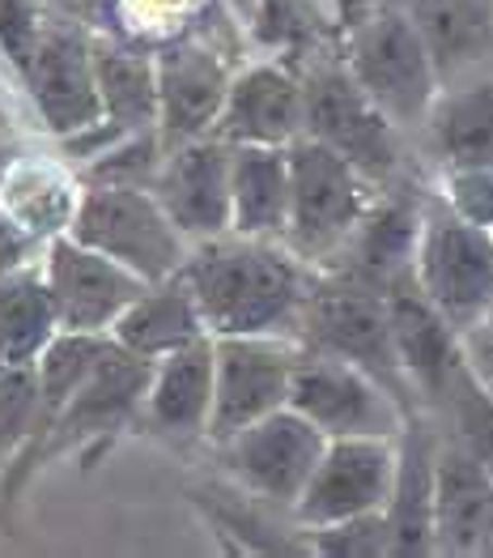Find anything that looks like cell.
Instances as JSON below:
<instances>
[{
	"label": "cell",
	"mask_w": 493,
	"mask_h": 558,
	"mask_svg": "<svg viewBox=\"0 0 493 558\" xmlns=\"http://www.w3.org/2000/svg\"><path fill=\"white\" fill-rule=\"evenodd\" d=\"M0 120H4V107H0ZM4 124H9V120H4Z\"/></svg>",
	"instance_id": "obj_40"
},
{
	"label": "cell",
	"mask_w": 493,
	"mask_h": 558,
	"mask_svg": "<svg viewBox=\"0 0 493 558\" xmlns=\"http://www.w3.org/2000/svg\"><path fill=\"white\" fill-rule=\"evenodd\" d=\"M39 422V367H0V473L13 465Z\"/></svg>",
	"instance_id": "obj_30"
},
{
	"label": "cell",
	"mask_w": 493,
	"mask_h": 558,
	"mask_svg": "<svg viewBox=\"0 0 493 558\" xmlns=\"http://www.w3.org/2000/svg\"><path fill=\"white\" fill-rule=\"evenodd\" d=\"M111 337H115L124 350H133L140 359H153V363H158V359L175 354V350L192 345V341H205V337H213V332L205 325V312H200L196 290L187 286V278H183V269H180L175 278L153 281L133 307L115 320Z\"/></svg>",
	"instance_id": "obj_25"
},
{
	"label": "cell",
	"mask_w": 493,
	"mask_h": 558,
	"mask_svg": "<svg viewBox=\"0 0 493 558\" xmlns=\"http://www.w3.org/2000/svg\"><path fill=\"white\" fill-rule=\"evenodd\" d=\"M213 354H218V384H213L209 444L218 448L243 426L289 405L303 341L298 337H213Z\"/></svg>",
	"instance_id": "obj_12"
},
{
	"label": "cell",
	"mask_w": 493,
	"mask_h": 558,
	"mask_svg": "<svg viewBox=\"0 0 493 558\" xmlns=\"http://www.w3.org/2000/svg\"><path fill=\"white\" fill-rule=\"evenodd\" d=\"M13 162H17V145H13L9 129H4V120H0V184H4V175H9Z\"/></svg>",
	"instance_id": "obj_38"
},
{
	"label": "cell",
	"mask_w": 493,
	"mask_h": 558,
	"mask_svg": "<svg viewBox=\"0 0 493 558\" xmlns=\"http://www.w3.org/2000/svg\"><path fill=\"white\" fill-rule=\"evenodd\" d=\"M234 227L251 239H285L289 231V145H234Z\"/></svg>",
	"instance_id": "obj_26"
},
{
	"label": "cell",
	"mask_w": 493,
	"mask_h": 558,
	"mask_svg": "<svg viewBox=\"0 0 493 558\" xmlns=\"http://www.w3.org/2000/svg\"><path fill=\"white\" fill-rule=\"evenodd\" d=\"M417 286L451 325L481 332L493 316V231L459 218L439 192L426 201V222L417 243Z\"/></svg>",
	"instance_id": "obj_7"
},
{
	"label": "cell",
	"mask_w": 493,
	"mask_h": 558,
	"mask_svg": "<svg viewBox=\"0 0 493 558\" xmlns=\"http://www.w3.org/2000/svg\"><path fill=\"white\" fill-rule=\"evenodd\" d=\"M149 375H153V359H140L133 350H124L115 337L102 350V359L94 363V372L82 379V388L69 397V405L60 410V418L51 422L44 444L35 448V457L17 469V477H9L0 486V508L13 504V495L39 473L44 461L51 457H77L90 469L128 426L140 422L145 410V392H149Z\"/></svg>",
	"instance_id": "obj_2"
},
{
	"label": "cell",
	"mask_w": 493,
	"mask_h": 558,
	"mask_svg": "<svg viewBox=\"0 0 493 558\" xmlns=\"http://www.w3.org/2000/svg\"><path fill=\"white\" fill-rule=\"evenodd\" d=\"M213 133L230 145H294L307 133L303 69L289 60H260L238 69Z\"/></svg>",
	"instance_id": "obj_18"
},
{
	"label": "cell",
	"mask_w": 493,
	"mask_h": 558,
	"mask_svg": "<svg viewBox=\"0 0 493 558\" xmlns=\"http://www.w3.org/2000/svg\"><path fill=\"white\" fill-rule=\"evenodd\" d=\"M251 31L264 47H276L285 56H311L319 44V22L307 0H256Z\"/></svg>",
	"instance_id": "obj_33"
},
{
	"label": "cell",
	"mask_w": 493,
	"mask_h": 558,
	"mask_svg": "<svg viewBox=\"0 0 493 558\" xmlns=\"http://www.w3.org/2000/svg\"><path fill=\"white\" fill-rule=\"evenodd\" d=\"M289 405L298 414H307L328 439H349V435L400 439V430L412 418V410L383 379L361 372L349 359L307 350V345H303V359L294 372Z\"/></svg>",
	"instance_id": "obj_10"
},
{
	"label": "cell",
	"mask_w": 493,
	"mask_h": 558,
	"mask_svg": "<svg viewBox=\"0 0 493 558\" xmlns=\"http://www.w3.org/2000/svg\"><path fill=\"white\" fill-rule=\"evenodd\" d=\"M417 17L443 86L493 69V0H400Z\"/></svg>",
	"instance_id": "obj_24"
},
{
	"label": "cell",
	"mask_w": 493,
	"mask_h": 558,
	"mask_svg": "<svg viewBox=\"0 0 493 558\" xmlns=\"http://www.w3.org/2000/svg\"><path fill=\"white\" fill-rule=\"evenodd\" d=\"M298 341L307 350H323V354L358 363L361 372L383 379L412 414H421V401L408 384L400 350H396L387 290H374L366 281L332 274V269H315V286L311 299H307Z\"/></svg>",
	"instance_id": "obj_4"
},
{
	"label": "cell",
	"mask_w": 493,
	"mask_h": 558,
	"mask_svg": "<svg viewBox=\"0 0 493 558\" xmlns=\"http://www.w3.org/2000/svg\"><path fill=\"white\" fill-rule=\"evenodd\" d=\"M481 332H493V316H490V325H485V328H481ZM468 337H472V332H468Z\"/></svg>",
	"instance_id": "obj_39"
},
{
	"label": "cell",
	"mask_w": 493,
	"mask_h": 558,
	"mask_svg": "<svg viewBox=\"0 0 493 558\" xmlns=\"http://www.w3.org/2000/svg\"><path fill=\"white\" fill-rule=\"evenodd\" d=\"M4 209L35 234L39 243L69 234L77 201H82V175L60 167L56 158H22L9 167L4 184H0Z\"/></svg>",
	"instance_id": "obj_29"
},
{
	"label": "cell",
	"mask_w": 493,
	"mask_h": 558,
	"mask_svg": "<svg viewBox=\"0 0 493 558\" xmlns=\"http://www.w3.org/2000/svg\"><path fill=\"white\" fill-rule=\"evenodd\" d=\"M60 332L64 328L44 265H26L0 278V367H39Z\"/></svg>",
	"instance_id": "obj_28"
},
{
	"label": "cell",
	"mask_w": 493,
	"mask_h": 558,
	"mask_svg": "<svg viewBox=\"0 0 493 558\" xmlns=\"http://www.w3.org/2000/svg\"><path fill=\"white\" fill-rule=\"evenodd\" d=\"M464 359H468L472 375L493 392V332H472V337H464Z\"/></svg>",
	"instance_id": "obj_37"
},
{
	"label": "cell",
	"mask_w": 493,
	"mask_h": 558,
	"mask_svg": "<svg viewBox=\"0 0 493 558\" xmlns=\"http://www.w3.org/2000/svg\"><path fill=\"white\" fill-rule=\"evenodd\" d=\"M307 82V137L349 158L370 184L387 187L404 171V129L366 94L345 56H311Z\"/></svg>",
	"instance_id": "obj_5"
},
{
	"label": "cell",
	"mask_w": 493,
	"mask_h": 558,
	"mask_svg": "<svg viewBox=\"0 0 493 558\" xmlns=\"http://www.w3.org/2000/svg\"><path fill=\"white\" fill-rule=\"evenodd\" d=\"M434 546L439 555H493V473L451 430L434 469Z\"/></svg>",
	"instance_id": "obj_21"
},
{
	"label": "cell",
	"mask_w": 493,
	"mask_h": 558,
	"mask_svg": "<svg viewBox=\"0 0 493 558\" xmlns=\"http://www.w3.org/2000/svg\"><path fill=\"white\" fill-rule=\"evenodd\" d=\"M307 533V550L328 558H379L392 555V529L383 512L349 515L336 524H319V529H303Z\"/></svg>",
	"instance_id": "obj_32"
},
{
	"label": "cell",
	"mask_w": 493,
	"mask_h": 558,
	"mask_svg": "<svg viewBox=\"0 0 493 558\" xmlns=\"http://www.w3.org/2000/svg\"><path fill=\"white\" fill-rule=\"evenodd\" d=\"M379 184H370L349 158L328 149L323 141L303 137L289 145V231L285 243L307 260L323 265L354 234L370 209Z\"/></svg>",
	"instance_id": "obj_8"
},
{
	"label": "cell",
	"mask_w": 493,
	"mask_h": 558,
	"mask_svg": "<svg viewBox=\"0 0 493 558\" xmlns=\"http://www.w3.org/2000/svg\"><path fill=\"white\" fill-rule=\"evenodd\" d=\"M73 239H82L94 252H107L111 260L128 265L145 281L175 278L192 252V243L171 222L153 187L136 184H86L73 214Z\"/></svg>",
	"instance_id": "obj_6"
},
{
	"label": "cell",
	"mask_w": 493,
	"mask_h": 558,
	"mask_svg": "<svg viewBox=\"0 0 493 558\" xmlns=\"http://www.w3.org/2000/svg\"><path fill=\"white\" fill-rule=\"evenodd\" d=\"M396 465H400V439H383V435L328 439L323 461L307 482L303 499L294 504V524L319 529L349 515L383 512L396 486Z\"/></svg>",
	"instance_id": "obj_13"
},
{
	"label": "cell",
	"mask_w": 493,
	"mask_h": 558,
	"mask_svg": "<svg viewBox=\"0 0 493 558\" xmlns=\"http://www.w3.org/2000/svg\"><path fill=\"white\" fill-rule=\"evenodd\" d=\"M421 145L439 171L493 167V69L439 90L421 124Z\"/></svg>",
	"instance_id": "obj_23"
},
{
	"label": "cell",
	"mask_w": 493,
	"mask_h": 558,
	"mask_svg": "<svg viewBox=\"0 0 493 558\" xmlns=\"http://www.w3.org/2000/svg\"><path fill=\"white\" fill-rule=\"evenodd\" d=\"M434 192L459 218L493 231V167H447Z\"/></svg>",
	"instance_id": "obj_34"
},
{
	"label": "cell",
	"mask_w": 493,
	"mask_h": 558,
	"mask_svg": "<svg viewBox=\"0 0 493 558\" xmlns=\"http://www.w3.org/2000/svg\"><path fill=\"white\" fill-rule=\"evenodd\" d=\"M323 448H328V435L294 405L272 410L269 418L251 422L238 435H230L225 444H218L234 486L247 499L285 508L289 515L323 461Z\"/></svg>",
	"instance_id": "obj_9"
},
{
	"label": "cell",
	"mask_w": 493,
	"mask_h": 558,
	"mask_svg": "<svg viewBox=\"0 0 493 558\" xmlns=\"http://www.w3.org/2000/svg\"><path fill=\"white\" fill-rule=\"evenodd\" d=\"M102 111L120 133L158 129V51L120 35H94Z\"/></svg>",
	"instance_id": "obj_27"
},
{
	"label": "cell",
	"mask_w": 493,
	"mask_h": 558,
	"mask_svg": "<svg viewBox=\"0 0 493 558\" xmlns=\"http://www.w3.org/2000/svg\"><path fill=\"white\" fill-rule=\"evenodd\" d=\"M439 439L426 414H412L400 430V465L396 486L387 499V529H392V555L421 558L439 555L434 546V469H439Z\"/></svg>",
	"instance_id": "obj_22"
},
{
	"label": "cell",
	"mask_w": 493,
	"mask_h": 558,
	"mask_svg": "<svg viewBox=\"0 0 493 558\" xmlns=\"http://www.w3.org/2000/svg\"><path fill=\"white\" fill-rule=\"evenodd\" d=\"M213 384H218V354L213 337L192 341L175 354L158 359L149 375L140 426L175 448H187L196 439H209L213 418Z\"/></svg>",
	"instance_id": "obj_20"
},
{
	"label": "cell",
	"mask_w": 493,
	"mask_h": 558,
	"mask_svg": "<svg viewBox=\"0 0 493 558\" xmlns=\"http://www.w3.org/2000/svg\"><path fill=\"white\" fill-rule=\"evenodd\" d=\"M426 201H430V192L421 196L417 187L400 184V180L379 187L370 209L361 214V222L354 227V234L319 269L358 278L366 286H374V290H392L396 281L412 278L421 222H426Z\"/></svg>",
	"instance_id": "obj_16"
},
{
	"label": "cell",
	"mask_w": 493,
	"mask_h": 558,
	"mask_svg": "<svg viewBox=\"0 0 493 558\" xmlns=\"http://www.w3.org/2000/svg\"><path fill=\"white\" fill-rule=\"evenodd\" d=\"M183 278L196 290L213 337H298L315 265H307L285 239L225 231L192 243Z\"/></svg>",
	"instance_id": "obj_1"
},
{
	"label": "cell",
	"mask_w": 493,
	"mask_h": 558,
	"mask_svg": "<svg viewBox=\"0 0 493 558\" xmlns=\"http://www.w3.org/2000/svg\"><path fill=\"white\" fill-rule=\"evenodd\" d=\"M47 17L44 0H0V44L9 51L13 69L22 73L30 60V47L39 39V26Z\"/></svg>",
	"instance_id": "obj_35"
},
{
	"label": "cell",
	"mask_w": 493,
	"mask_h": 558,
	"mask_svg": "<svg viewBox=\"0 0 493 558\" xmlns=\"http://www.w3.org/2000/svg\"><path fill=\"white\" fill-rule=\"evenodd\" d=\"M44 278L51 286L56 312H60V328L94 332V337H111L115 320L153 286L140 274H133L128 265L111 260L107 252H94L73 234L47 239Z\"/></svg>",
	"instance_id": "obj_14"
},
{
	"label": "cell",
	"mask_w": 493,
	"mask_h": 558,
	"mask_svg": "<svg viewBox=\"0 0 493 558\" xmlns=\"http://www.w3.org/2000/svg\"><path fill=\"white\" fill-rule=\"evenodd\" d=\"M230 167H234V145L218 133L167 145L153 196L162 201V209L171 214V222L180 227L187 243L218 239L234 227Z\"/></svg>",
	"instance_id": "obj_15"
},
{
	"label": "cell",
	"mask_w": 493,
	"mask_h": 558,
	"mask_svg": "<svg viewBox=\"0 0 493 558\" xmlns=\"http://www.w3.org/2000/svg\"><path fill=\"white\" fill-rule=\"evenodd\" d=\"M447 414V430L455 439H464L472 448V457L493 473V392L472 375V367L464 363L455 384H451L447 401L439 405Z\"/></svg>",
	"instance_id": "obj_31"
},
{
	"label": "cell",
	"mask_w": 493,
	"mask_h": 558,
	"mask_svg": "<svg viewBox=\"0 0 493 558\" xmlns=\"http://www.w3.org/2000/svg\"><path fill=\"white\" fill-rule=\"evenodd\" d=\"M230 82H234V64H230L225 47L205 39L200 31L158 47V129H162V141L175 145V141L213 133Z\"/></svg>",
	"instance_id": "obj_17"
},
{
	"label": "cell",
	"mask_w": 493,
	"mask_h": 558,
	"mask_svg": "<svg viewBox=\"0 0 493 558\" xmlns=\"http://www.w3.org/2000/svg\"><path fill=\"white\" fill-rule=\"evenodd\" d=\"M387 307H392L396 350H400L408 384H412L421 405L439 410L447 401L459 367L468 363L464 359V332L426 299V290L417 286V274L387 290Z\"/></svg>",
	"instance_id": "obj_19"
},
{
	"label": "cell",
	"mask_w": 493,
	"mask_h": 558,
	"mask_svg": "<svg viewBox=\"0 0 493 558\" xmlns=\"http://www.w3.org/2000/svg\"><path fill=\"white\" fill-rule=\"evenodd\" d=\"M35 252H39V239L26 231L0 201V278L13 274V269H26L35 265Z\"/></svg>",
	"instance_id": "obj_36"
},
{
	"label": "cell",
	"mask_w": 493,
	"mask_h": 558,
	"mask_svg": "<svg viewBox=\"0 0 493 558\" xmlns=\"http://www.w3.org/2000/svg\"><path fill=\"white\" fill-rule=\"evenodd\" d=\"M345 60L354 69L366 94L400 124L404 133H421L434 98L443 90L439 64L430 56V44L417 26V17L400 0L370 4L349 26Z\"/></svg>",
	"instance_id": "obj_3"
},
{
	"label": "cell",
	"mask_w": 493,
	"mask_h": 558,
	"mask_svg": "<svg viewBox=\"0 0 493 558\" xmlns=\"http://www.w3.org/2000/svg\"><path fill=\"white\" fill-rule=\"evenodd\" d=\"M22 82L44 116L51 137H77L107 120L98 94V64H94V31L77 17L47 9L39 39L22 69Z\"/></svg>",
	"instance_id": "obj_11"
}]
</instances>
